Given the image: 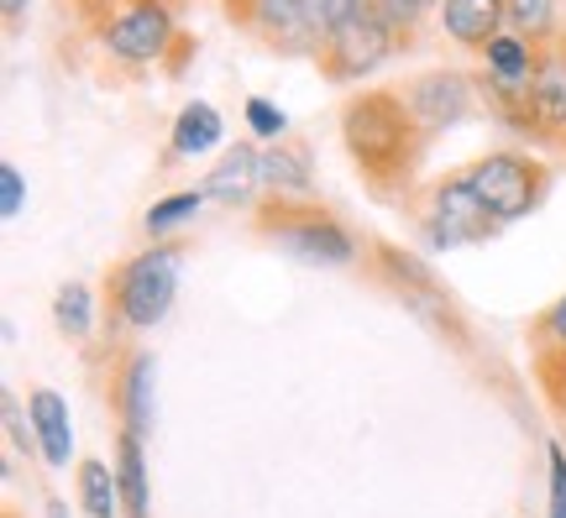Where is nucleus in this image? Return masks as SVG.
<instances>
[{
  "label": "nucleus",
  "instance_id": "f8f14e48",
  "mask_svg": "<svg viewBox=\"0 0 566 518\" xmlns=\"http://www.w3.org/2000/svg\"><path fill=\"white\" fill-rule=\"evenodd\" d=\"M205 200L221 204V210H258V200H263V147L231 141L205 179Z\"/></svg>",
  "mask_w": 566,
  "mask_h": 518
},
{
  "label": "nucleus",
  "instance_id": "9b49d317",
  "mask_svg": "<svg viewBox=\"0 0 566 518\" xmlns=\"http://www.w3.org/2000/svg\"><path fill=\"white\" fill-rule=\"evenodd\" d=\"M111 346H116V361H111V378H105V403H111V414H116L122 430L147 440L153 435V419H158V399H153L158 361L142 346H122V340H111Z\"/></svg>",
  "mask_w": 566,
  "mask_h": 518
},
{
  "label": "nucleus",
  "instance_id": "393cba45",
  "mask_svg": "<svg viewBox=\"0 0 566 518\" xmlns=\"http://www.w3.org/2000/svg\"><path fill=\"white\" fill-rule=\"evenodd\" d=\"M530 367H535V382H541L546 409L566 424V346H535V351H530Z\"/></svg>",
  "mask_w": 566,
  "mask_h": 518
},
{
  "label": "nucleus",
  "instance_id": "20e7f679",
  "mask_svg": "<svg viewBox=\"0 0 566 518\" xmlns=\"http://www.w3.org/2000/svg\"><path fill=\"white\" fill-rule=\"evenodd\" d=\"M252 236L279 246L283 257L304 262V267H352L367 252L336 210H325L321 200H283V194H263L258 200Z\"/></svg>",
  "mask_w": 566,
  "mask_h": 518
},
{
  "label": "nucleus",
  "instance_id": "39448f33",
  "mask_svg": "<svg viewBox=\"0 0 566 518\" xmlns=\"http://www.w3.org/2000/svg\"><path fill=\"white\" fill-rule=\"evenodd\" d=\"M415 231H420L424 252H457V246H483V241H493L504 231V220L483 204V194L467 179V168H457V173H441V179L424 183Z\"/></svg>",
  "mask_w": 566,
  "mask_h": 518
},
{
  "label": "nucleus",
  "instance_id": "f257e3e1",
  "mask_svg": "<svg viewBox=\"0 0 566 518\" xmlns=\"http://www.w3.org/2000/svg\"><path fill=\"white\" fill-rule=\"evenodd\" d=\"M342 147L363 173L367 194L384 204H409L420 189V162L430 137L409 116L399 89H363L342 105Z\"/></svg>",
  "mask_w": 566,
  "mask_h": 518
},
{
  "label": "nucleus",
  "instance_id": "72a5a7b5",
  "mask_svg": "<svg viewBox=\"0 0 566 518\" xmlns=\"http://www.w3.org/2000/svg\"><path fill=\"white\" fill-rule=\"evenodd\" d=\"M48 518H69V508H63L59 498H48Z\"/></svg>",
  "mask_w": 566,
  "mask_h": 518
},
{
  "label": "nucleus",
  "instance_id": "a211bd4d",
  "mask_svg": "<svg viewBox=\"0 0 566 518\" xmlns=\"http://www.w3.org/2000/svg\"><path fill=\"white\" fill-rule=\"evenodd\" d=\"M226 137V120L221 110L210 101H189L174 120V131H168V162H189V158H205V152H216Z\"/></svg>",
  "mask_w": 566,
  "mask_h": 518
},
{
  "label": "nucleus",
  "instance_id": "bb28decb",
  "mask_svg": "<svg viewBox=\"0 0 566 518\" xmlns=\"http://www.w3.org/2000/svg\"><path fill=\"white\" fill-rule=\"evenodd\" d=\"M242 116H247V131H252V137H263V141L289 137V116H283L273 101H263V95H252V101L242 105Z\"/></svg>",
  "mask_w": 566,
  "mask_h": 518
},
{
  "label": "nucleus",
  "instance_id": "1a4fd4ad",
  "mask_svg": "<svg viewBox=\"0 0 566 518\" xmlns=\"http://www.w3.org/2000/svg\"><path fill=\"white\" fill-rule=\"evenodd\" d=\"M399 47H405V42H399V32H394L384 17H357V21L331 27V38H325L321 53H315V68H321L325 84H363L367 74H378Z\"/></svg>",
  "mask_w": 566,
  "mask_h": 518
},
{
  "label": "nucleus",
  "instance_id": "0eeeda50",
  "mask_svg": "<svg viewBox=\"0 0 566 518\" xmlns=\"http://www.w3.org/2000/svg\"><path fill=\"white\" fill-rule=\"evenodd\" d=\"M363 257H367V273L384 283V288H394V294H399V299H405L424 325H436V330L451 336V340H467V325H462V315H457L451 288L436 278V267H430L424 257L405 252L399 241H367Z\"/></svg>",
  "mask_w": 566,
  "mask_h": 518
},
{
  "label": "nucleus",
  "instance_id": "f704fd0d",
  "mask_svg": "<svg viewBox=\"0 0 566 518\" xmlns=\"http://www.w3.org/2000/svg\"><path fill=\"white\" fill-rule=\"evenodd\" d=\"M6 518H17V514H6Z\"/></svg>",
  "mask_w": 566,
  "mask_h": 518
},
{
  "label": "nucleus",
  "instance_id": "aec40b11",
  "mask_svg": "<svg viewBox=\"0 0 566 518\" xmlns=\"http://www.w3.org/2000/svg\"><path fill=\"white\" fill-rule=\"evenodd\" d=\"M95 315H105L101 304H95V288L80 278L59 283V294H53V325H59V336L69 340H90L95 336Z\"/></svg>",
  "mask_w": 566,
  "mask_h": 518
},
{
  "label": "nucleus",
  "instance_id": "dca6fc26",
  "mask_svg": "<svg viewBox=\"0 0 566 518\" xmlns=\"http://www.w3.org/2000/svg\"><path fill=\"white\" fill-rule=\"evenodd\" d=\"M441 32L467 53H483L499 32H509V0H441Z\"/></svg>",
  "mask_w": 566,
  "mask_h": 518
},
{
  "label": "nucleus",
  "instance_id": "4be33fe9",
  "mask_svg": "<svg viewBox=\"0 0 566 518\" xmlns=\"http://www.w3.org/2000/svg\"><path fill=\"white\" fill-rule=\"evenodd\" d=\"M205 189H179V194H163V200L147 204V215H142V231L147 241H174V231H184L189 220L205 210Z\"/></svg>",
  "mask_w": 566,
  "mask_h": 518
},
{
  "label": "nucleus",
  "instance_id": "9d476101",
  "mask_svg": "<svg viewBox=\"0 0 566 518\" xmlns=\"http://www.w3.org/2000/svg\"><path fill=\"white\" fill-rule=\"evenodd\" d=\"M399 95H405L409 116L420 120V131L430 141L446 137L451 126H462L472 110H478V80L467 74V68H424L415 80L399 84Z\"/></svg>",
  "mask_w": 566,
  "mask_h": 518
},
{
  "label": "nucleus",
  "instance_id": "c9c22d12",
  "mask_svg": "<svg viewBox=\"0 0 566 518\" xmlns=\"http://www.w3.org/2000/svg\"><path fill=\"white\" fill-rule=\"evenodd\" d=\"M226 6H231V0H226Z\"/></svg>",
  "mask_w": 566,
  "mask_h": 518
},
{
  "label": "nucleus",
  "instance_id": "423d86ee",
  "mask_svg": "<svg viewBox=\"0 0 566 518\" xmlns=\"http://www.w3.org/2000/svg\"><path fill=\"white\" fill-rule=\"evenodd\" d=\"M226 17L279 59H315L331 38V0H231Z\"/></svg>",
  "mask_w": 566,
  "mask_h": 518
},
{
  "label": "nucleus",
  "instance_id": "c85d7f7f",
  "mask_svg": "<svg viewBox=\"0 0 566 518\" xmlns=\"http://www.w3.org/2000/svg\"><path fill=\"white\" fill-rule=\"evenodd\" d=\"M530 346H566V294L530 319Z\"/></svg>",
  "mask_w": 566,
  "mask_h": 518
},
{
  "label": "nucleus",
  "instance_id": "f3484780",
  "mask_svg": "<svg viewBox=\"0 0 566 518\" xmlns=\"http://www.w3.org/2000/svg\"><path fill=\"white\" fill-rule=\"evenodd\" d=\"M27 414H32V430H38L42 466H48V472H69V461H74L69 403H63L53 388H32V393H27Z\"/></svg>",
  "mask_w": 566,
  "mask_h": 518
},
{
  "label": "nucleus",
  "instance_id": "412c9836",
  "mask_svg": "<svg viewBox=\"0 0 566 518\" xmlns=\"http://www.w3.org/2000/svg\"><path fill=\"white\" fill-rule=\"evenodd\" d=\"M478 59H483V68H488V74H499V80L530 84L535 63H541V47H535V42H525L520 32H499V38L488 42Z\"/></svg>",
  "mask_w": 566,
  "mask_h": 518
},
{
  "label": "nucleus",
  "instance_id": "2f4dec72",
  "mask_svg": "<svg viewBox=\"0 0 566 518\" xmlns=\"http://www.w3.org/2000/svg\"><path fill=\"white\" fill-rule=\"evenodd\" d=\"M357 17H384V0H331V27Z\"/></svg>",
  "mask_w": 566,
  "mask_h": 518
},
{
  "label": "nucleus",
  "instance_id": "6ab92c4d",
  "mask_svg": "<svg viewBox=\"0 0 566 518\" xmlns=\"http://www.w3.org/2000/svg\"><path fill=\"white\" fill-rule=\"evenodd\" d=\"M116 487H122V514L126 518H153V493H147V451H142V435L122 430L116 435Z\"/></svg>",
  "mask_w": 566,
  "mask_h": 518
},
{
  "label": "nucleus",
  "instance_id": "a878e982",
  "mask_svg": "<svg viewBox=\"0 0 566 518\" xmlns=\"http://www.w3.org/2000/svg\"><path fill=\"white\" fill-rule=\"evenodd\" d=\"M430 17H441V0H384V21L399 32V42H415V32H420Z\"/></svg>",
  "mask_w": 566,
  "mask_h": 518
},
{
  "label": "nucleus",
  "instance_id": "473e14b6",
  "mask_svg": "<svg viewBox=\"0 0 566 518\" xmlns=\"http://www.w3.org/2000/svg\"><path fill=\"white\" fill-rule=\"evenodd\" d=\"M27 6H32V0H0V11H6V32H21V21H27Z\"/></svg>",
  "mask_w": 566,
  "mask_h": 518
},
{
  "label": "nucleus",
  "instance_id": "5701e85b",
  "mask_svg": "<svg viewBox=\"0 0 566 518\" xmlns=\"http://www.w3.org/2000/svg\"><path fill=\"white\" fill-rule=\"evenodd\" d=\"M80 508L90 518H126L122 487H116V466H105L101 456L80 461Z\"/></svg>",
  "mask_w": 566,
  "mask_h": 518
},
{
  "label": "nucleus",
  "instance_id": "7ed1b4c3",
  "mask_svg": "<svg viewBox=\"0 0 566 518\" xmlns=\"http://www.w3.org/2000/svg\"><path fill=\"white\" fill-rule=\"evenodd\" d=\"M179 273H184V241H147L142 252L116 262L101 288L105 340L142 336V330L163 325L174 299H179Z\"/></svg>",
  "mask_w": 566,
  "mask_h": 518
},
{
  "label": "nucleus",
  "instance_id": "6e6552de",
  "mask_svg": "<svg viewBox=\"0 0 566 518\" xmlns=\"http://www.w3.org/2000/svg\"><path fill=\"white\" fill-rule=\"evenodd\" d=\"M467 179L504 225L530 220L551 194V168L535 152H520V147H499V152H483L478 162H467Z\"/></svg>",
  "mask_w": 566,
  "mask_h": 518
},
{
  "label": "nucleus",
  "instance_id": "ddd939ff",
  "mask_svg": "<svg viewBox=\"0 0 566 518\" xmlns=\"http://www.w3.org/2000/svg\"><path fill=\"white\" fill-rule=\"evenodd\" d=\"M263 194L315 200V147L304 137H283L263 147Z\"/></svg>",
  "mask_w": 566,
  "mask_h": 518
},
{
  "label": "nucleus",
  "instance_id": "b1692460",
  "mask_svg": "<svg viewBox=\"0 0 566 518\" xmlns=\"http://www.w3.org/2000/svg\"><path fill=\"white\" fill-rule=\"evenodd\" d=\"M509 32H520L525 42L546 47L566 32L562 27V6L556 0H509Z\"/></svg>",
  "mask_w": 566,
  "mask_h": 518
},
{
  "label": "nucleus",
  "instance_id": "c756f323",
  "mask_svg": "<svg viewBox=\"0 0 566 518\" xmlns=\"http://www.w3.org/2000/svg\"><path fill=\"white\" fill-rule=\"evenodd\" d=\"M21 210H27V173H21L17 162H6L0 168V215L21 220Z\"/></svg>",
  "mask_w": 566,
  "mask_h": 518
},
{
  "label": "nucleus",
  "instance_id": "cd10ccee",
  "mask_svg": "<svg viewBox=\"0 0 566 518\" xmlns=\"http://www.w3.org/2000/svg\"><path fill=\"white\" fill-rule=\"evenodd\" d=\"M0 409H6V440H11V451H21L27 461L42 456L38 430H32V414H21V399H17V393H6V399H0Z\"/></svg>",
  "mask_w": 566,
  "mask_h": 518
},
{
  "label": "nucleus",
  "instance_id": "4468645a",
  "mask_svg": "<svg viewBox=\"0 0 566 518\" xmlns=\"http://www.w3.org/2000/svg\"><path fill=\"white\" fill-rule=\"evenodd\" d=\"M472 80H478L483 110L499 120V126H509L514 137H525V141H546V126H541V110H535L530 84H509V80H499V74H488V68H478Z\"/></svg>",
  "mask_w": 566,
  "mask_h": 518
},
{
  "label": "nucleus",
  "instance_id": "2eb2a0df",
  "mask_svg": "<svg viewBox=\"0 0 566 518\" xmlns=\"http://www.w3.org/2000/svg\"><path fill=\"white\" fill-rule=\"evenodd\" d=\"M530 95H535L546 141L566 147V32L541 47V63H535V74H530Z\"/></svg>",
  "mask_w": 566,
  "mask_h": 518
},
{
  "label": "nucleus",
  "instance_id": "7c9ffc66",
  "mask_svg": "<svg viewBox=\"0 0 566 518\" xmlns=\"http://www.w3.org/2000/svg\"><path fill=\"white\" fill-rule=\"evenodd\" d=\"M546 461H551V518H566V445L562 440L546 445Z\"/></svg>",
  "mask_w": 566,
  "mask_h": 518
},
{
  "label": "nucleus",
  "instance_id": "f03ea898",
  "mask_svg": "<svg viewBox=\"0 0 566 518\" xmlns=\"http://www.w3.org/2000/svg\"><path fill=\"white\" fill-rule=\"evenodd\" d=\"M74 6H80V27L122 74H147V68L179 74L184 53H195L179 0H74Z\"/></svg>",
  "mask_w": 566,
  "mask_h": 518
}]
</instances>
